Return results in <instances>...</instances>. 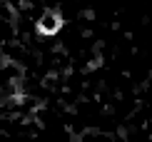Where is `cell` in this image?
<instances>
[{"label": "cell", "instance_id": "6da1fadb", "mask_svg": "<svg viewBox=\"0 0 152 142\" xmlns=\"http://www.w3.org/2000/svg\"><path fill=\"white\" fill-rule=\"evenodd\" d=\"M60 25H62L60 12L48 10L45 15L40 18V23H37V30H40V33H45V35H53V33H58V30H60Z\"/></svg>", "mask_w": 152, "mask_h": 142}]
</instances>
